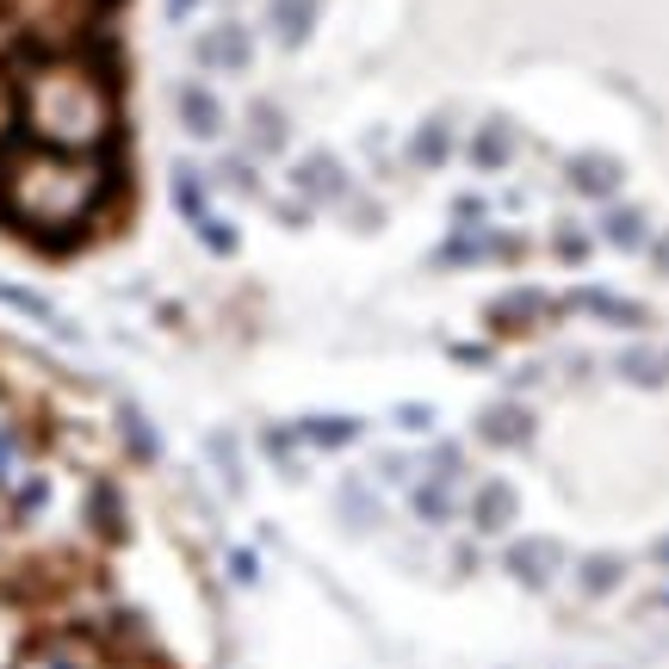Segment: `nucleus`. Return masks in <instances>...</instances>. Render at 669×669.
<instances>
[{
  "label": "nucleus",
  "mask_w": 669,
  "mask_h": 669,
  "mask_svg": "<svg viewBox=\"0 0 669 669\" xmlns=\"http://www.w3.org/2000/svg\"><path fill=\"white\" fill-rule=\"evenodd\" d=\"M223 180H230L236 192H254V168H249V161H223Z\"/></svg>",
  "instance_id": "cd10ccee"
},
{
  "label": "nucleus",
  "mask_w": 669,
  "mask_h": 669,
  "mask_svg": "<svg viewBox=\"0 0 669 669\" xmlns=\"http://www.w3.org/2000/svg\"><path fill=\"white\" fill-rule=\"evenodd\" d=\"M192 56H199L205 69H249V56H254V44H249V32L236 25V19H223V25H211V32H199V44H192Z\"/></svg>",
  "instance_id": "39448f33"
},
{
  "label": "nucleus",
  "mask_w": 669,
  "mask_h": 669,
  "mask_svg": "<svg viewBox=\"0 0 669 669\" xmlns=\"http://www.w3.org/2000/svg\"><path fill=\"white\" fill-rule=\"evenodd\" d=\"M292 428L311 452H342L359 440V416H304V421H292Z\"/></svg>",
  "instance_id": "6e6552de"
},
{
  "label": "nucleus",
  "mask_w": 669,
  "mask_h": 669,
  "mask_svg": "<svg viewBox=\"0 0 669 669\" xmlns=\"http://www.w3.org/2000/svg\"><path fill=\"white\" fill-rule=\"evenodd\" d=\"M509 130L502 125H483L478 137H471V161H478V168H502V161H509Z\"/></svg>",
  "instance_id": "f3484780"
},
{
  "label": "nucleus",
  "mask_w": 669,
  "mask_h": 669,
  "mask_svg": "<svg viewBox=\"0 0 669 669\" xmlns=\"http://www.w3.org/2000/svg\"><path fill=\"white\" fill-rule=\"evenodd\" d=\"M614 583H620V564H614V558H589V564H583V589H589V595H607Z\"/></svg>",
  "instance_id": "b1692460"
},
{
  "label": "nucleus",
  "mask_w": 669,
  "mask_h": 669,
  "mask_svg": "<svg viewBox=\"0 0 669 669\" xmlns=\"http://www.w3.org/2000/svg\"><path fill=\"white\" fill-rule=\"evenodd\" d=\"M205 452L218 459L223 483H230V490H242V459H236V440H230V435H211V440H205Z\"/></svg>",
  "instance_id": "6ab92c4d"
},
{
  "label": "nucleus",
  "mask_w": 669,
  "mask_h": 669,
  "mask_svg": "<svg viewBox=\"0 0 669 669\" xmlns=\"http://www.w3.org/2000/svg\"><path fill=\"white\" fill-rule=\"evenodd\" d=\"M174 211H180V218L187 223H199V218H211V187H205V174L199 168H187V161H180V168H174Z\"/></svg>",
  "instance_id": "ddd939ff"
},
{
  "label": "nucleus",
  "mask_w": 669,
  "mask_h": 669,
  "mask_svg": "<svg viewBox=\"0 0 669 669\" xmlns=\"http://www.w3.org/2000/svg\"><path fill=\"white\" fill-rule=\"evenodd\" d=\"M471 527L478 533H502L514 527V514H521V496H514L509 478H478V490H471Z\"/></svg>",
  "instance_id": "20e7f679"
},
{
  "label": "nucleus",
  "mask_w": 669,
  "mask_h": 669,
  "mask_svg": "<svg viewBox=\"0 0 669 669\" xmlns=\"http://www.w3.org/2000/svg\"><path fill=\"white\" fill-rule=\"evenodd\" d=\"M607 236H614V242H620V249H633L638 236H645V223H638V218H633V211H620V218L607 223Z\"/></svg>",
  "instance_id": "bb28decb"
},
{
  "label": "nucleus",
  "mask_w": 669,
  "mask_h": 669,
  "mask_svg": "<svg viewBox=\"0 0 669 669\" xmlns=\"http://www.w3.org/2000/svg\"><path fill=\"white\" fill-rule=\"evenodd\" d=\"M199 7H205V0H168V19H192Z\"/></svg>",
  "instance_id": "c756f323"
},
{
  "label": "nucleus",
  "mask_w": 669,
  "mask_h": 669,
  "mask_svg": "<svg viewBox=\"0 0 669 669\" xmlns=\"http://www.w3.org/2000/svg\"><path fill=\"white\" fill-rule=\"evenodd\" d=\"M0 304H13L19 316H38V323H56V311H50L44 297H38V292H19V285H7V280H0Z\"/></svg>",
  "instance_id": "aec40b11"
},
{
  "label": "nucleus",
  "mask_w": 669,
  "mask_h": 669,
  "mask_svg": "<svg viewBox=\"0 0 669 669\" xmlns=\"http://www.w3.org/2000/svg\"><path fill=\"white\" fill-rule=\"evenodd\" d=\"M428 466H435L428 478H452V483H459V447H435V452H428Z\"/></svg>",
  "instance_id": "a878e982"
},
{
  "label": "nucleus",
  "mask_w": 669,
  "mask_h": 669,
  "mask_svg": "<svg viewBox=\"0 0 669 669\" xmlns=\"http://www.w3.org/2000/svg\"><path fill=\"white\" fill-rule=\"evenodd\" d=\"M540 316H552V297L540 292H509L490 304V328H502V335H514V328H533Z\"/></svg>",
  "instance_id": "9d476101"
},
{
  "label": "nucleus",
  "mask_w": 669,
  "mask_h": 669,
  "mask_svg": "<svg viewBox=\"0 0 669 669\" xmlns=\"http://www.w3.org/2000/svg\"><path fill=\"white\" fill-rule=\"evenodd\" d=\"M19 125L44 149L118 156V69L87 50L32 56L19 75Z\"/></svg>",
  "instance_id": "f03ea898"
},
{
  "label": "nucleus",
  "mask_w": 669,
  "mask_h": 669,
  "mask_svg": "<svg viewBox=\"0 0 669 669\" xmlns=\"http://www.w3.org/2000/svg\"><path fill=\"white\" fill-rule=\"evenodd\" d=\"M527 428H533V421H527V409H521V404H490L478 416V440H483V447H496V452L527 447Z\"/></svg>",
  "instance_id": "0eeeda50"
},
{
  "label": "nucleus",
  "mask_w": 669,
  "mask_h": 669,
  "mask_svg": "<svg viewBox=\"0 0 669 669\" xmlns=\"http://www.w3.org/2000/svg\"><path fill=\"white\" fill-rule=\"evenodd\" d=\"M558 558H564V552L552 540H521V545H509V571L521 576V583H533V589L558 576Z\"/></svg>",
  "instance_id": "1a4fd4ad"
},
{
  "label": "nucleus",
  "mask_w": 669,
  "mask_h": 669,
  "mask_svg": "<svg viewBox=\"0 0 669 669\" xmlns=\"http://www.w3.org/2000/svg\"><path fill=\"white\" fill-rule=\"evenodd\" d=\"M663 558H669V545H663Z\"/></svg>",
  "instance_id": "2f4dec72"
},
{
  "label": "nucleus",
  "mask_w": 669,
  "mask_h": 669,
  "mask_svg": "<svg viewBox=\"0 0 669 669\" xmlns=\"http://www.w3.org/2000/svg\"><path fill=\"white\" fill-rule=\"evenodd\" d=\"M112 421H118V440L130 447V459H137V466H156L161 440H156V428H149V416H143L137 404H118V409H112Z\"/></svg>",
  "instance_id": "9b49d317"
},
{
  "label": "nucleus",
  "mask_w": 669,
  "mask_h": 669,
  "mask_svg": "<svg viewBox=\"0 0 669 669\" xmlns=\"http://www.w3.org/2000/svg\"><path fill=\"white\" fill-rule=\"evenodd\" d=\"M230 571L236 583H254V552H230Z\"/></svg>",
  "instance_id": "c85d7f7f"
},
{
  "label": "nucleus",
  "mask_w": 669,
  "mask_h": 669,
  "mask_svg": "<svg viewBox=\"0 0 669 669\" xmlns=\"http://www.w3.org/2000/svg\"><path fill=\"white\" fill-rule=\"evenodd\" d=\"M174 112H180V130L199 143H218L223 137V100L205 87V81H180V94H174Z\"/></svg>",
  "instance_id": "7ed1b4c3"
},
{
  "label": "nucleus",
  "mask_w": 669,
  "mask_h": 669,
  "mask_svg": "<svg viewBox=\"0 0 669 669\" xmlns=\"http://www.w3.org/2000/svg\"><path fill=\"white\" fill-rule=\"evenodd\" d=\"M266 19H273V38L285 50H297L316 25V0H266Z\"/></svg>",
  "instance_id": "f8f14e48"
},
{
  "label": "nucleus",
  "mask_w": 669,
  "mask_h": 669,
  "mask_svg": "<svg viewBox=\"0 0 669 669\" xmlns=\"http://www.w3.org/2000/svg\"><path fill=\"white\" fill-rule=\"evenodd\" d=\"M571 180H576L583 192H607V187H614V168H607V161H576Z\"/></svg>",
  "instance_id": "393cba45"
},
{
  "label": "nucleus",
  "mask_w": 669,
  "mask_h": 669,
  "mask_svg": "<svg viewBox=\"0 0 669 669\" xmlns=\"http://www.w3.org/2000/svg\"><path fill=\"white\" fill-rule=\"evenodd\" d=\"M390 421H397V428H409V435H428V428H435V404H397L390 409Z\"/></svg>",
  "instance_id": "5701e85b"
},
{
  "label": "nucleus",
  "mask_w": 669,
  "mask_h": 669,
  "mask_svg": "<svg viewBox=\"0 0 669 669\" xmlns=\"http://www.w3.org/2000/svg\"><path fill=\"white\" fill-rule=\"evenodd\" d=\"M447 156H452V130L440 125V118H435V125H421V130H416V161H428V168H440V161H447Z\"/></svg>",
  "instance_id": "a211bd4d"
},
{
  "label": "nucleus",
  "mask_w": 669,
  "mask_h": 669,
  "mask_svg": "<svg viewBox=\"0 0 669 669\" xmlns=\"http://www.w3.org/2000/svg\"><path fill=\"white\" fill-rule=\"evenodd\" d=\"M249 143H254V149H261V156H273V149H285V118H280V112H273V106H266V100H261V106L249 112Z\"/></svg>",
  "instance_id": "2eb2a0df"
},
{
  "label": "nucleus",
  "mask_w": 669,
  "mask_h": 669,
  "mask_svg": "<svg viewBox=\"0 0 669 669\" xmlns=\"http://www.w3.org/2000/svg\"><path fill=\"white\" fill-rule=\"evenodd\" d=\"M192 230H199V242H205V249H211V254H230V249H236V230H230V223L218 218V211H211V218H199V223H192Z\"/></svg>",
  "instance_id": "4be33fe9"
},
{
  "label": "nucleus",
  "mask_w": 669,
  "mask_h": 669,
  "mask_svg": "<svg viewBox=\"0 0 669 669\" xmlns=\"http://www.w3.org/2000/svg\"><path fill=\"white\" fill-rule=\"evenodd\" d=\"M125 192L118 156H69L44 143H0V223L44 254H75Z\"/></svg>",
  "instance_id": "f257e3e1"
},
{
  "label": "nucleus",
  "mask_w": 669,
  "mask_h": 669,
  "mask_svg": "<svg viewBox=\"0 0 669 669\" xmlns=\"http://www.w3.org/2000/svg\"><path fill=\"white\" fill-rule=\"evenodd\" d=\"M663 266H669V242H663Z\"/></svg>",
  "instance_id": "7c9ffc66"
},
{
  "label": "nucleus",
  "mask_w": 669,
  "mask_h": 669,
  "mask_svg": "<svg viewBox=\"0 0 669 669\" xmlns=\"http://www.w3.org/2000/svg\"><path fill=\"white\" fill-rule=\"evenodd\" d=\"M416 514L421 521H452V478H428V483H416Z\"/></svg>",
  "instance_id": "dca6fc26"
},
{
  "label": "nucleus",
  "mask_w": 669,
  "mask_h": 669,
  "mask_svg": "<svg viewBox=\"0 0 669 669\" xmlns=\"http://www.w3.org/2000/svg\"><path fill=\"white\" fill-rule=\"evenodd\" d=\"M292 187L304 192L311 205H342L347 199V174H342V161H335V156H304L292 168Z\"/></svg>",
  "instance_id": "423d86ee"
},
{
  "label": "nucleus",
  "mask_w": 669,
  "mask_h": 669,
  "mask_svg": "<svg viewBox=\"0 0 669 669\" xmlns=\"http://www.w3.org/2000/svg\"><path fill=\"white\" fill-rule=\"evenodd\" d=\"M261 452H266V459H273V466L285 471V478H297V471H304V459H297V452H304L297 428H266V435H261Z\"/></svg>",
  "instance_id": "4468645a"
},
{
  "label": "nucleus",
  "mask_w": 669,
  "mask_h": 669,
  "mask_svg": "<svg viewBox=\"0 0 669 669\" xmlns=\"http://www.w3.org/2000/svg\"><path fill=\"white\" fill-rule=\"evenodd\" d=\"M435 261H440V266H471V261H478V230H459L452 242H440Z\"/></svg>",
  "instance_id": "412c9836"
}]
</instances>
